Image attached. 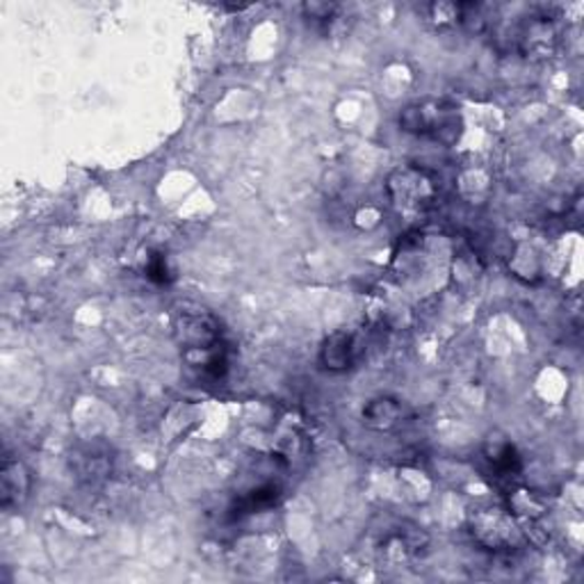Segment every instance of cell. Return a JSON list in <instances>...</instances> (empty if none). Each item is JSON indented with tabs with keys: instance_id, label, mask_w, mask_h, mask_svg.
Masks as SVG:
<instances>
[{
	"instance_id": "cell-9",
	"label": "cell",
	"mask_w": 584,
	"mask_h": 584,
	"mask_svg": "<svg viewBox=\"0 0 584 584\" xmlns=\"http://www.w3.org/2000/svg\"><path fill=\"white\" fill-rule=\"evenodd\" d=\"M406 418V408L402 400L382 395V397H372L361 412V420L368 429L372 431H393L397 429Z\"/></svg>"
},
{
	"instance_id": "cell-7",
	"label": "cell",
	"mask_w": 584,
	"mask_h": 584,
	"mask_svg": "<svg viewBox=\"0 0 584 584\" xmlns=\"http://www.w3.org/2000/svg\"><path fill=\"white\" fill-rule=\"evenodd\" d=\"M33 491V475L31 469L14 457H5L0 465V507L5 512L21 509Z\"/></svg>"
},
{
	"instance_id": "cell-10",
	"label": "cell",
	"mask_w": 584,
	"mask_h": 584,
	"mask_svg": "<svg viewBox=\"0 0 584 584\" xmlns=\"http://www.w3.org/2000/svg\"><path fill=\"white\" fill-rule=\"evenodd\" d=\"M482 454H484L486 463L491 465V471L498 478L512 480L514 475H518L523 471L518 450L505 436H498V434L488 436L484 448H482Z\"/></svg>"
},
{
	"instance_id": "cell-8",
	"label": "cell",
	"mask_w": 584,
	"mask_h": 584,
	"mask_svg": "<svg viewBox=\"0 0 584 584\" xmlns=\"http://www.w3.org/2000/svg\"><path fill=\"white\" fill-rule=\"evenodd\" d=\"M281 498H283V486L274 480H266L251 486L243 495H238L236 503L231 507V518H245L251 514L270 512L281 503Z\"/></svg>"
},
{
	"instance_id": "cell-1",
	"label": "cell",
	"mask_w": 584,
	"mask_h": 584,
	"mask_svg": "<svg viewBox=\"0 0 584 584\" xmlns=\"http://www.w3.org/2000/svg\"><path fill=\"white\" fill-rule=\"evenodd\" d=\"M171 332L183 361L206 379H222L228 370V345L220 319L203 306L181 304L171 313Z\"/></svg>"
},
{
	"instance_id": "cell-12",
	"label": "cell",
	"mask_w": 584,
	"mask_h": 584,
	"mask_svg": "<svg viewBox=\"0 0 584 584\" xmlns=\"http://www.w3.org/2000/svg\"><path fill=\"white\" fill-rule=\"evenodd\" d=\"M146 277H149L154 283H169L171 281V274H169V268H167V258L162 254H154L149 258V262H146Z\"/></svg>"
},
{
	"instance_id": "cell-5",
	"label": "cell",
	"mask_w": 584,
	"mask_h": 584,
	"mask_svg": "<svg viewBox=\"0 0 584 584\" xmlns=\"http://www.w3.org/2000/svg\"><path fill=\"white\" fill-rule=\"evenodd\" d=\"M560 46V25L558 16L548 10L532 12L525 16L516 27V48L523 57L530 60H546L552 57Z\"/></svg>"
},
{
	"instance_id": "cell-6",
	"label": "cell",
	"mask_w": 584,
	"mask_h": 584,
	"mask_svg": "<svg viewBox=\"0 0 584 584\" xmlns=\"http://www.w3.org/2000/svg\"><path fill=\"white\" fill-rule=\"evenodd\" d=\"M366 352V345L357 332L338 329L325 338L319 347V368L329 374H342L357 368Z\"/></svg>"
},
{
	"instance_id": "cell-11",
	"label": "cell",
	"mask_w": 584,
	"mask_h": 584,
	"mask_svg": "<svg viewBox=\"0 0 584 584\" xmlns=\"http://www.w3.org/2000/svg\"><path fill=\"white\" fill-rule=\"evenodd\" d=\"M302 12H304V19H308L313 25H329L338 16L340 5H336V3H304Z\"/></svg>"
},
{
	"instance_id": "cell-3",
	"label": "cell",
	"mask_w": 584,
	"mask_h": 584,
	"mask_svg": "<svg viewBox=\"0 0 584 584\" xmlns=\"http://www.w3.org/2000/svg\"><path fill=\"white\" fill-rule=\"evenodd\" d=\"M461 112L448 99H423L400 112V128L416 137L450 144L461 135Z\"/></svg>"
},
{
	"instance_id": "cell-2",
	"label": "cell",
	"mask_w": 584,
	"mask_h": 584,
	"mask_svg": "<svg viewBox=\"0 0 584 584\" xmlns=\"http://www.w3.org/2000/svg\"><path fill=\"white\" fill-rule=\"evenodd\" d=\"M386 194L400 217L416 222L436 209L441 186H438L431 169L420 165H404L391 171V177L386 179Z\"/></svg>"
},
{
	"instance_id": "cell-4",
	"label": "cell",
	"mask_w": 584,
	"mask_h": 584,
	"mask_svg": "<svg viewBox=\"0 0 584 584\" xmlns=\"http://www.w3.org/2000/svg\"><path fill=\"white\" fill-rule=\"evenodd\" d=\"M473 539L491 552H516L528 543L518 518L503 507H486L471 514Z\"/></svg>"
}]
</instances>
